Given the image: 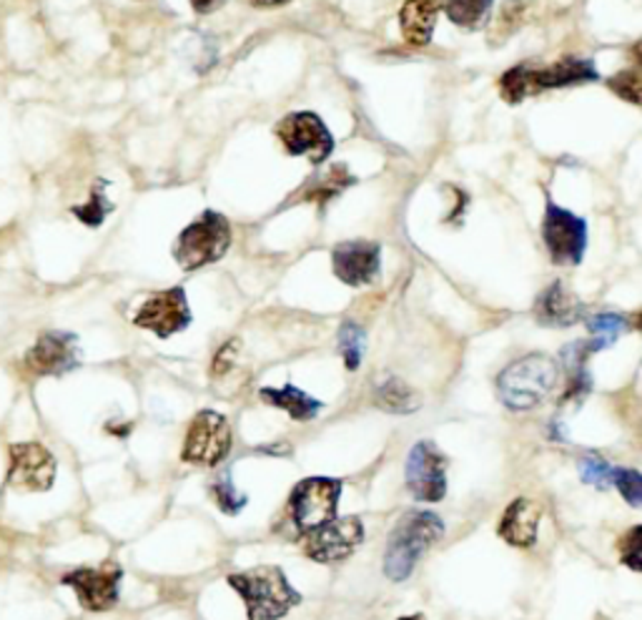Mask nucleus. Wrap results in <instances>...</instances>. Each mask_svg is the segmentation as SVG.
Here are the masks:
<instances>
[{"label":"nucleus","mask_w":642,"mask_h":620,"mask_svg":"<svg viewBox=\"0 0 642 620\" xmlns=\"http://www.w3.org/2000/svg\"><path fill=\"white\" fill-rule=\"evenodd\" d=\"M595 78H597V71H595V66H592V61H587V58L567 56L547 68H532V66L512 68V71L502 76L500 91L502 96H505V101L520 104L540 91L587 83V81H595Z\"/></svg>","instance_id":"3"},{"label":"nucleus","mask_w":642,"mask_h":620,"mask_svg":"<svg viewBox=\"0 0 642 620\" xmlns=\"http://www.w3.org/2000/svg\"><path fill=\"white\" fill-rule=\"evenodd\" d=\"M276 136L284 144V149L292 156H306L312 164L327 161V156L334 151V139L322 118L309 111L289 114L276 126Z\"/></svg>","instance_id":"10"},{"label":"nucleus","mask_w":642,"mask_h":620,"mask_svg":"<svg viewBox=\"0 0 642 620\" xmlns=\"http://www.w3.org/2000/svg\"><path fill=\"white\" fill-rule=\"evenodd\" d=\"M612 485L620 490V495L625 498L632 508L642 505V475L638 470L618 468L612 472Z\"/></svg>","instance_id":"27"},{"label":"nucleus","mask_w":642,"mask_h":620,"mask_svg":"<svg viewBox=\"0 0 642 620\" xmlns=\"http://www.w3.org/2000/svg\"><path fill=\"white\" fill-rule=\"evenodd\" d=\"M349 184H354V179L347 174V169H344V166H334L327 176H322V181H316L312 189H306L304 199L327 201V199H332V196H337L339 191L347 189Z\"/></svg>","instance_id":"26"},{"label":"nucleus","mask_w":642,"mask_h":620,"mask_svg":"<svg viewBox=\"0 0 642 620\" xmlns=\"http://www.w3.org/2000/svg\"><path fill=\"white\" fill-rule=\"evenodd\" d=\"M399 620H424V616H419V613H414V616H407V618H399Z\"/></svg>","instance_id":"34"},{"label":"nucleus","mask_w":642,"mask_h":620,"mask_svg":"<svg viewBox=\"0 0 642 620\" xmlns=\"http://www.w3.org/2000/svg\"><path fill=\"white\" fill-rule=\"evenodd\" d=\"M231 246V226L216 211H204L194 224L186 226L176 242L174 257L186 272L201 269L219 262Z\"/></svg>","instance_id":"5"},{"label":"nucleus","mask_w":642,"mask_h":620,"mask_svg":"<svg viewBox=\"0 0 642 620\" xmlns=\"http://www.w3.org/2000/svg\"><path fill=\"white\" fill-rule=\"evenodd\" d=\"M640 543H642V528L635 525L630 533L620 540V553H622V563L630 565L632 570H642V558H640Z\"/></svg>","instance_id":"30"},{"label":"nucleus","mask_w":642,"mask_h":620,"mask_svg":"<svg viewBox=\"0 0 642 620\" xmlns=\"http://www.w3.org/2000/svg\"><path fill=\"white\" fill-rule=\"evenodd\" d=\"M374 402L384 412H394V415H409V412L419 410V395L402 380H387L384 385L374 392Z\"/></svg>","instance_id":"21"},{"label":"nucleus","mask_w":642,"mask_h":620,"mask_svg":"<svg viewBox=\"0 0 642 620\" xmlns=\"http://www.w3.org/2000/svg\"><path fill=\"white\" fill-rule=\"evenodd\" d=\"M26 367L33 375H66L78 367L76 334L46 332L26 354Z\"/></svg>","instance_id":"15"},{"label":"nucleus","mask_w":642,"mask_h":620,"mask_svg":"<svg viewBox=\"0 0 642 620\" xmlns=\"http://www.w3.org/2000/svg\"><path fill=\"white\" fill-rule=\"evenodd\" d=\"M339 350L342 357L347 362V370H357L364 357V332L359 324L354 322H344L339 329Z\"/></svg>","instance_id":"25"},{"label":"nucleus","mask_w":642,"mask_h":620,"mask_svg":"<svg viewBox=\"0 0 642 620\" xmlns=\"http://www.w3.org/2000/svg\"><path fill=\"white\" fill-rule=\"evenodd\" d=\"M231 452V427L229 420L214 410H201L194 417L189 435H186L181 460L189 465L216 468Z\"/></svg>","instance_id":"7"},{"label":"nucleus","mask_w":642,"mask_h":620,"mask_svg":"<svg viewBox=\"0 0 642 620\" xmlns=\"http://www.w3.org/2000/svg\"><path fill=\"white\" fill-rule=\"evenodd\" d=\"M334 274L349 287H364L379 277L382 249L374 242H344L332 254Z\"/></svg>","instance_id":"16"},{"label":"nucleus","mask_w":642,"mask_h":620,"mask_svg":"<svg viewBox=\"0 0 642 620\" xmlns=\"http://www.w3.org/2000/svg\"><path fill=\"white\" fill-rule=\"evenodd\" d=\"M492 8V0H447L444 3V13L452 23L462 28H480L487 21Z\"/></svg>","instance_id":"22"},{"label":"nucleus","mask_w":642,"mask_h":620,"mask_svg":"<svg viewBox=\"0 0 642 620\" xmlns=\"http://www.w3.org/2000/svg\"><path fill=\"white\" fill-rule=\"evenodd\" d=\"M211 492H214L216 508H219L221 513H226V515H239L241 510L246 508V503H249V498L241 495V492L236 490L229 468H226V470L221 472V475L214 480Z\"/></svg>","instance_id":"24"},{"label":"nucleus","mask_w":642,"mask_h":620,"mask_svg":"<svg viewBox=\"0 0 642 620\" xmlns=\"http://www.w3.org/2000/svg\"><path fill=\"white\" fill-rule=\"evenodd\" d=\"M557 382V364L547 354H527L500 372L497 392L505 407L522 412L537 407Z\"/></svg>","instance_id":"4"},{"label":"nucleus","mask_w":642,"mask_h":620,"mask_svg":"<svg viewBox=\"0 0 642 620\" xmlns=\"http://www.w3.org/2000/svg\"><path fill=\"white\" fill-rule=\"evenodd\" d=\"M136 327L154 332L156 337H171L176 332H184L191 324V309L186 302V292L181 287L166 289L161 294H154L151 299L141 304L136 312Z\"/></svg>","instance_id":"12"},{"label":"nucleus","mask_w":642,"mask_h":620,"mask_svg":"<svg viewBox=\"0 0 642 620\" xmlns=\"http://www.w3.org/2000/svg\"><path fill=\"white\" fill-rule=\"evenodd\" d=\"M612 472L615 468H610V462L600 457H585L580 460V478L582 482H587L592 488H608L612 485Z\"/></svg>","instance_id":"28"},{"label":"nucleus","mask_w":642,"mask_h":620,"mask_svg":"<svg viewBox=\"0 0 642 620\" xmlns=\"http://www.w3.org/2000/svg\"><path fill=\"white\" fill-rule=\"evenodd\" d=\"M540 520H542V508L535 503V500L517 498L515 503L507 505L505 515L500 518L497 533L512 548H532L537 543Z\"/></svg>","instance_id":"17"},{"label":"nucleus","mask_w":642,"mask_h":620,"mask_svg":"<svg viewBox=\"0 0 642 620\" xmlns=\"http://www.w3.org/2000/svg\"><path fill=\"white\" fill-rule=\"evenodd\" d=\"M111 209H113V204L108 201L103 194L93 191V194H91V201L83 204V206H76L73 214H76L78 219H81L83 224H88V226H98V224H103L106 214L111 211Z\"/></svg>","instance_id":"29"},{"label":"nucleus","mask_w":642,"mask_h":620,"mask_svg":"<svg viewBox=\"0 0 642 620\" xmlns=\"http://www.w3.org/2000/svg\"><path fill=\"white\" fill-rule=\"evenodd\" d=\"M364 540V523L357 515L334 518L327 525L304 533V553L316 563H337L349 558Z\"/></svg>","instance_id":"9"},{"label":"nucleus","mask_w":642,"mask_h":620,"mask_svg":"<svg viewBox=\"0 0 642 620\" xmlns=\"http://www.w3.org/2000/svg\"><path fill=\"white\" fill-rule=\"evenodd\" d=\"M407 488L419 503H439L447 495V457L429 440L417 442L407 460Z\"/></svg>","instance_id":"11"},{"label":"nucleus","mask_w":642,"mask_h":620,"mask_svg":"<svg viewBox=\"0 0 642 620\" xmlns=\"http://www.w3.org/2000/svg\"><path fill=\"white\" fill-rule=\"evenodd\" d=\"M224 3H226V0H191L194 11H196V13H201V16L214 13L216 8H221Z\"/></svg>","instance_id":"32"},{"label":"nucleus","mask_w":642,"mask_h":620,"mask_svg":"<svg viewBox=\"0 0 642 620\" xmlns=\"http://www.w3.org/2000/svg\"><path fill=\"white\" fill-rule=\"evenodd\" d=\"M251 3L264 6V8H274V6H284V3H289V0H251Z\"/></svg>","instance_id":"33"},{"label":"nucleus","mask_w":642,"mask_h":620,"mask_svg":"<svg viewBox=\"0 0 642 620\" xmlns=\"http://www.w3.org/2000/svg\"><path fill=\"white\" fill-rule=\"evenodd\" d=\"M124 570L116 563H106L101 568H78L63 578V585L73 588L78 600L86 610L101 613L111 610L118 603V590H121Z\"/></svg>","instance_id":"13"},{"label":"nucleus","mask_w":642,"mask_h":620,"mask_svg":"<svg viewBox=\"0 0 642 620\" xmlns=\"http://www.w3.org/2000/svg\"><path fill=\"white\" fill-rule=\"evenodd\" d=\"M229 585L244 598L249 620H279L302 603V593H296L284 570L276 565L234 573L229 575Z\"/></svg>","instance_id":"2"},{"label":"nucleus","mask_w":642,"mask_h":620,"mask_svg":"<svg viewBox=\"0 0 642 620\" xmlns=\"http://www.w3.org/2000/svg\"><path fill=\"white\" fill-rule=\"evenodd\" d=\"M259 397L266 402V405L289 412V417L299 420V422H309L322 412V402L319 400L309 397L306 392H302L299 387H294V385L264 387L259 392Z\"/></svg>","instance_id":"20"},{"label":"nucleus","mask_w":642,"mask_h":620,"mask_svg":"<svg viewBox=\"0 0 642 620\" xmlns=\"http://www.w3.org/2000/svg\"><path fill=\"white\" fill-rule=\"evenodd\" d=\"M442 11V0H407L399 11L402 36L409 46H427L432 41L434 23Z\"/></svg>","instance_id":"19"},{"label":"nucleus","mask_w":642,"mask_h":620,"mask_svg":"<svg viewBox=\"0 0 642 620\" xmlns=\"http://www.w3.org/2000/svg\"><path fill=\"white\" fill-rule=\"evenodd\" d=\"M444 535V523L439 515L429 513V510H414V513L404 515L397 525H394L387 555H384V573L394 583L407 580L419 560L427 555V550L437 543Z\"/></svg>","instance_id":"1"},{"label":"nucleus","mask_w":642,"mask_h":620,"mask_svg":"<svg viewBox=\"0 0 642 620\" xmlns=\"http://www.w3.org/2000/svg\"><path fill=\"white\" fill-rule=\"evenodd\" d=\"M11 468H8V485L21 490L46 492L56 480V457L38 442H16L8 450Z\"/></svg>","instance_id":"14"},{"label":"nucleus","mask_w":642,"mask_h":620,"mask_svg":"<svg viewBox=\"0 0 642 620\" xmlns=\"http://www.w3.org/2000/svg\"><path fill=\"white\" fill-rule=\"evenodd\" d=\"M582 314H585L582 302L562 282L550 284L535 304V317L545 327H572L582 319Z\"/></svg>","instance_id":"18"},{"label":"nucleus","mask_w":642,"mask_h":620,"mask_svg":"<svg viewBox=\"0 0 642 620\" xmlns=\"http://www.w3.org/2000/svg\"><path fill=\"white\" fill-rule=\"evenodd\" d=\"M542 239H545L552 262L575 267L587 249V224L562 206L547 201L545 219H542Z\"/></svg>","instance_id":"8"},{"label":"nucleus","mask_w":642,"mask_h":620,"mask_svg":"<svg viewBox=\"0 0 642 620\" xmlns=\"http://www.w3.org/2000/svg\"><path fill=\"white\" fill-rule=\"evenodd\" d=\"M342 480L334 478H309L294 488L289 498V510L294 525L302 533L327 525L337 518V503L342 498Z\"/></svg>","instance_id":"6"},{"label":"nucleus","mask_w":642,"mask_h":620,"mask_svg":"<svg viewBox=\"0 0 642 620\" xmlns=\"http://www.w3.org/2000/svg\"><path fill=\"white\" fill-rule=\"evenodd\" d=\"M587 329L592 334V347L595 352L610 347L622 332H628V319L620 317V314H597L587 322Z\"/></svg>","instance_id":"23"},{"label":"nucleus","mask_w":642,"mask_h":620,"mask_svg":"<svg viewBox=\"0 0 642 620\" xmlns=\"http://www.w3.org/2000/svg\"><path fill=\"white\" fill-rule=\"evenodd\" d=\"M608 86L615 91L620 98H628L630 104H640V76L635 71L618 73L615 78H610Z\"/></svg>","instance_id":"31"}]
</instances>
